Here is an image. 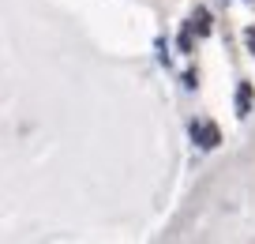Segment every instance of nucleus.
Segmentation results:
<instances>
[{
	"label": "nucleus",
	"mask_w": 255,
	"mask_h": 244,
	"mask_svg": "<svg viewBox=\"0 0 255 244\" xmlns=\"http://www.w3.org/2000/svg\"><path fill=\"white\" fill-rule=\"evenodd\" d=\"M244 45H248V53L255 56V26H248V30H244Z\"/></svg>",
	"instance_id": "obj_6"
},
{
	"label": "nucleus",
	"mask_w": 255,
	"mask_h": 244,
	"mask_svg": "<svg viewBox=\"0 0 255 244\" xmlns=\"http://www.w3.org/2000/svg\"><path fill=\"white\" fill-rule=\"evenodd\" d=\"M176 45H180V53H191V26L180 34V38H176Z\"/></svg>",
	"instance_id": "obj_4"
},
{
	"label": "nucleus",
	"mask_w": 255,
	"mask_h": 244,
	"mask_svg": "<svg viewBox=\"0 0 255 244\" xmlns=\"http://www.w3.org/2000/svg\"><path fill=\"white\" fill-rule=\"evenodd\" d=\"M188 26L199 34V38H207V34H210V11H207V8H195V15H191Z\"/></svg>",
	"instance_id": "obj_2"
},
{
	"label": "nucleus",
	"mask_w": 255,
	"mask_h": 244,
	"mask_svg": "<svg viewBox=\"0 0 255 244\" xmlns=\"http://www.w3.org/2000/svg\"><path fill=\"white\" fill-rule=\"evenodd\" d=\"M248 109H252V83H240V90H237V117H248Z\"/></svg>",
	"instance_id": "obj_3"
},
{
	"label": "nucleus",
	"mask_w": 255,
	"mask_h": 244,
	"mask_svg": "<svg viewBox=\"0 0 255 244\" xmlns=\"http://www.w3.org/2000/svg\"><path fill=\"white\" fill-rule=\"evenodd\" d=\"M180 83H184V90H195V87H199V79H195V71H184V79H180Z\"/></svg>",
	"instance_id": "obj_5"
},
{
	"label": "nucleus",
	"mask_w": 255,
	"mask_h": 244,
	"mask_svg": "<svg viewBox=\"0 0 255 244\" xmlns=\"http://www.w3.org/2000/svg\"><path fill=\"white\" fill-rule=\"evenodd\" d=\"M188 132H191V139L199 143V150H214L218 143H222V132H218V124H210V120H191Z\"/></svg>",
	"instance_id": "obj_1"
}]
</instances>
